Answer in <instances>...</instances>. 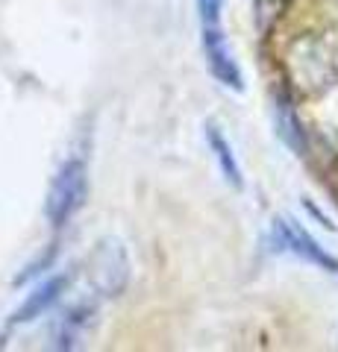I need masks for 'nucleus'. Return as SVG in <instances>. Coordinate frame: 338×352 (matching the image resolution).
I'll return each mask as SVG.
<instances>
[{
    "label": "nucleus",
    "instance_id": "f257e3e1",
    "mask_svg": "<svg viewBox=\"0 0 338 352\" xmlns=\"http://www.w3.org/2000/svg\"><path fill=\"white\" fill-rule=\"evenodd\" d=\"M85 191H89V168H85L83 156H68L56 176L50 182L47 191V203H45V214L53 226H65L83 208L85 203Z\"/></svg>",
    "mask_w": 338,
    "mask_h": 352
},
{
    "label": "nucleus",
    "instance_id": "f03ea898",
    "mask_svg": "<svg viewBox=\"0 0 338 352\" xmlns=\"http://www.w3.org/2000/svg\"><path fill=\"white\" fill-rule=\"evenodd\" d=\"M129 279V258L121 241L106 238L89 256V282L101 296H118L127 288Z\"/></svg>",
    "mask_w": 338,
    "mask_h": 352
},
{
    "label": "nucleus",
    "instance_id": "7ed1b4c3",
    "mask_svg": "<svg viewBox=\"0 0 338 352\" xmlns=\"http://www.w3.org/2000/svg\"><path fill=\"white\" fill-rule=\"evenodd\" d=\"M271 244L279 252H291V256H297L303 261L315 264V267L338 276V258H332L324 247H318V241L288 217H277L274 223H271Z\"/></svg>",
    "mask_w": 338,
    "mask_h": 352
},
{
    "label": "nucleus",
    "instance_id": "20e7f679",
    "mask_svg": "<svg viewBox=\"0 0 338 352\" xmlns=\"http://www.w3.org/2000/svg\"><path fill=\"white\" fill-rule=\"evenodd\" d=\"M203 53H206V62H209V71H212L215 80L226 88H233V91H242L244 80H242V71H238L230 47H226L221 24L203 27Z\"/></svg>",
    "mask_w": 338,
    "mask_h": 352
},
{
    "label": "nucleus",
    "instance_id": "39448f33",
    "mask_svg": "<svg viewBox=\"0 0 338 352\" xmlns=\"http://www.w3.org/2000/svg\"><path fill=\"white\" fill-rule=\"evenodd\" d=\"M65 288H68V276H65V273H56V276L39 282L36 288H32V294L27 296L24 302H21V308H15V314H12V320H9V326L32 323L36 317H41L53 302L59 300Z\"/></svg>",
    "mask_w": 338,
    "mask_h": 352
},
{
    "label": "nucleus",
    "instance_id": "423d86ee",
    "mask_svg": "<svg viewBox=\"0 0 338 352\" xmlns=\"http://www.w3.org/2000/svg\"><path fill=\"white\" fill-rule=\"evenodd\" d=\"M206 144H209L212 150V156L218 162V168H221L224 173V179L233 185V188L242 191L244 188V176H242V168H238V162H235V153L230 147V141L224 138V132L218 129L215 124H206Z\"/></svg>",
    "mask_w": 338,
    "mask_h": 352
},
{
    "label": "nucleus",
    "instance_id": "0eeeda50",
    "mask_svg": "<svg viewBox=\"0 0 338 352\" xmlns=\"http://www.w3.org/2000/svg\"><path fill=\"white\" fill-rule=\"evenodd\" d=\"M274 118H277V135L286 141L297 156H303V153H306V138H303V126H300L297 115H294L291 103L288 100H277Z\"/></svg>",
    "mask_w": 338,
    "mask_h": 352
},
{
    "label": "nucleus",
    "instance_id": "6e6552de",
    "mask_svg": "<svg viewBox=\"0 0 338 352\" xmlns=\"http://www.w3.org/2000/svg\"><path fill=\"white\" fill-rule=\"evenodd\" d=\"M89 317H92V305H80V308H71L68 314L62 317V323L56 329V349H71L74 346V340L80 338V332L85 329V323H89Z\"/></svg>",
    "mask_w": 338,
    "mask_h": 352
},
{
    "label": "nucleus",
    "instance_id": "1a4fd4ad",
    "mask_svg": "<svg viewBox=\"0 0 338 352\" xmlns=\"http://www.w3.org/2000/svg\"><path fill=\"white\" fill-rule=\"evenodd\" d=\"M221 9H224V0H198L200 24H203V27L221 24Z\"/></svg>",
    "mask_w": 338,
    "mask_h": 352
},
{
    "label": "nucleus",
    "instance_id": "9d476101",
    "mask_svg": "<svg viewBox=\"0 0 338 352\" xmlns=\"http://www.w3.org/2000/svg\"><path fill=\"white\" fill-rule=\"evenodd\" d=\"M53 258H56V247H50L45 258H39V261L27 264V267H24V273H18V276H15V285H24V282H30L32 276H39V273H45V267H50V264H53Z\"/></svg>",
    "mask_w": 338,
    "mask_h": 352
}]
</instances>
